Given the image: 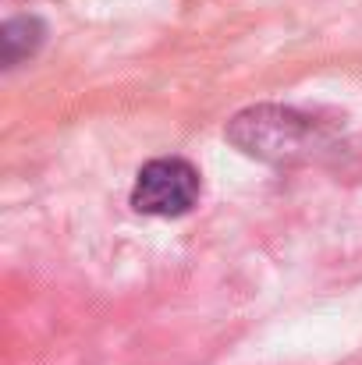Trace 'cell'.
Listing matches in <instances>:
<instances>
[{
  "label": "cell",
  "mask_w": 362,
  "mask_h": 365,
  "mask_svg": "<svg viewBox=\"0 0 362 365\" xmlns=\"http://www.w3.org/2000/svg\"><path fill=\"white\" fill-rule=\"evenodd\" d=\"M224 135L238 153L263 163H298L323 145L320 124L309 114L277 103H259L235 114Z\"/></svg>",
  "instance_id": "cell-1"
},
{
  "label": "cell",
  "mask_w": 362,
  "mask_h": 365,
  "mask_svg": "<svg viewBox=\"0 0 362 365\" xmlns=\"http://www.w3.org/2000/svg\"><path fill=\"white\" fill-rule=\"evenodd\" d=\"M199 202V170L181 156L149 160L131 188V206L146 217H185Z\"/></svg>",
  "instance_id": "cell-2"
},
{
  "label": "cell",
  "mask_w": 362,
  "mask_h": 365,
  "mask_svg": "<svg viewBox=\"0 0 362 365\" xmlns=\"http://www.w3.org/2000/svg\"><path fill=\"white\" fill-rule=\"evenodd\" d=\"M43 39H46V25H43L39 18H29V14H21V18H11V21H4V29H0V50H4V64H7V68L21 64L25 57H32V53L43 46Z\"/></svg>",
  "instance_id": "cell-3"
}]
</instances>
